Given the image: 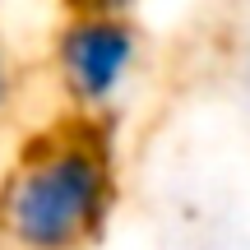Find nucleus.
<instances>
[{"label":"nucleus","mask_w":250,"mask_h":250,"mask_svg":"<svg viewBox=\"0 0 250 250\" xmlns=\"http://www.w3.org/2000/svg\"><path fill=\"white\" fill-rule=\"evenodd\" d=\"M23 61H19L14 42L5 37V28H0V125L14 121V111L23 107Z\"/></svg>","instance_id":"obj_3"},{"label":"nucleus","mask_w":250,"mask_h":250,"mask_svg":"<svg viewBox=\"0 0 250 250\" xmlns=\"http://www.w3.org/2000/svg\"><path fill=\"white\" fill-rule=\"evenodd\" d=\"M121 204L116 148L102 125L56 121L0 171V250H88Z\"/></svg>","instance_id":"obj_1"},{"label":"nucleus","mask_w":250,"mask_h":250,"mask_svg":"<svg viewBox=\"0 0 250 250\" xmlns=\"http://www.w3.org/2000/svg\"><path fill=\"white\" fill-rule=\"evenodd\" d=\"M70 5H98V9H116V14H134L144 0H70Z\"/></svg>","instance_id":"obj_4"},{"label":"nucleus","mask_w":250,"mask_h":250,"mask_svg":"<svg viewBox=\"0 0 250 250\" xmlns=\"http://www.w3.org/2000/svg\"><path fill=\"white\" fill-rule=\"evenodd\" d=\"M144 56H148V37L134 14L70 5L46 42L51 83L70 121L107 130L139 83Z\"/></svg>","instance_id":"obj_2"}]
</instances>
